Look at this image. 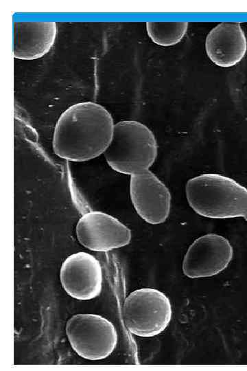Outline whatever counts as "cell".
Segmentation results:
<instances>
[{"label": "cell", "instance_id": "3", "mask_svg": "<svg viewBox=\"0 0 247 371\" xmlns=\"http://www.w3.org/2000/svg\"><path fill=\"white\" fill-rule=\"evenodd\" d=\"M157 152L156 138L148 127L137 121L124 120L115 124L104 154L113 170L132 175L149 170Z\"/></svg>", "mask_w": 247, "mask_h": 371}, {"label": "cell", "instance_id": "7", "mask_svg": "<svg viewBox=\"0 0 247 371\" xmlns=\"http://www.w3.org/2000/svg\"><path fill=\"white\" fill-rule=\"evenodd\" d=\"M76 237L84 247L108 251L128 245L131 231L116 218L102 212L91 211L78 221Z\"/></svg>", "mask_w": 247, "mask_h": 371}, {"label": "cell", "instance_id": "5", "mask_svg": "<svg viewBox=\"0 0 247 371\" xmlns=\"http://www.w3.org/2000/svg\"><path fill=\"white\" fill-rule=\"evenodd\" d=\"M66 333L73 350L89 360L110 356L116 348L117 333L107 319L95 314H76L67 322Z\"/></svg>", "mask_w": 247, "mask_h": 371}, {"label": "cell", "instance_id": "8", "mask_svg": "<svg viewBox=\"0 0 247 371\" xmlns=\"http://www.w3.org/2000/svg\"><path fill=\"white\" fill-rule=\"evenodd\" d=\"M130 196L137 213L152 225L169 216L171 194L167 186L149 170L130 175Z\"/></svg>", "mask_w": 247, "mask_h": 371}, {"label": "cell", "instance_id": "11", "mask_svg": "<svg viewBox=\"0 0 247 371\" xmlns=\"http://www.w3.org/2000/svg\"><path fill=\"white\" fill-rule=\"evenodd\" d=\"M56 33L54 21H14V57L33 60L43 56L54 45Z\"/></svg>", "mask_w": 247, "mask_h": 371}, {"label": "cell", "instance_id": "6", "mask_svg": "<svg viewBox=\"0 0 247 371\" xmlns=\"http://www.w3.org/2000/svg\"><path fill=\"white\" fill-rule=\"evenodd\" d=\"M233 249L222 236L208 234L196 239L188 248L183 261V271L190 278L217 275L230 264Z\"/></svg>", "mask_w": 247, "mask_h": 371}, {"label": "cell", "instance_id": "4", "mask_svg": "<svg viewBox=\"0 0 247 371\" xmlns=\"http://www.w3.org/2000/svg\"><path fill=\"white\" fill-rule=\"evenodd\" d=\"M172 315L169 299L151 288L137 289L126 298L122 310L124 324L130 333L150 337L161 333Z\"/></svg>", "mask_w": 247, "mask_h": 371}, {"label": "cell", "instance_id": "12", "mask_svg": "<svg viewBox=\"0 0 247 371\" xmlns=\"http://www.w3.org/2000/svg\"><path fill=\"white\" fill-rule=\"evenodd\" d=\"M187 22L146 23V30L151 40L161 46H172L179 43L187 32Z\"/></svg>", "mask_w": 247, "mask_h": 371}, {"label": "cell", "instance_id": "9", "mask_svg": "<svg viewBox=\"0 0 247 371\" xmlns=\"http://www.w3.org/2000/svg\"><path fill=\"white\" fill-rule=\"evenodd\" d=\"M60 279L64 291L72 297L88 300L98 296L102 286L99 262L91 254L78 252L62 262Z\"/></svg>", "mask_w": 247, "mask_h": 371}, {"label": "cell", "instance_id": "10", "mask_svg": "<svg viewBox=\"0 0 247 371\" xmlns=\"http://www.w3.org/2000/svg\"><path fill=\"white\" fill-rule=\"evenodd\" d=\"M205 49L216 65H235L244 58L247 49L246 36L240 23L222 22L216 25L206 38Z\"/></svg>", "mask_w": 247, "mask_h": 371}, {"label": "cell", "instance_id": "1", "mask_svg": "<svg viewBox=\"0 0 247 371\" xmlns=\"http://www.w3.org/2000/svg\"><path fill=\"white\" fill-rule=\"evenodd\" d=\"M110 113L93 102L75 104L58 118L53 135L52 148L59 157L84 161L104 153L114 129Z\"/></svg>", "mask_w": 247, "mask_h": 371}, {"label": "cell", "instance_id": "2", "mask_svg": "<svg viewBox=\"0 0 247 371\" xmlns=\"http://www.w3.org/2000/svg\"><path fill=\"white\" fill-rule=\"evenodd\" d=\"M186 198L198 214L211 218L247 221V188L232 178L205 173L188 180Z\"/></svg>", "mask_w": 247, "mask_h": 371}]
</instances>
